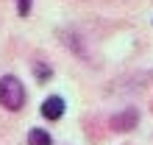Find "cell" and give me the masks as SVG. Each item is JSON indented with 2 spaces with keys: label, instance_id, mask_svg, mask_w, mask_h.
<instances>
[{
  "label": "cell",
  "instance_id": "obj_1",
  "mask_svg": "<svg viewBox=\"0 0 153 145\" xmlns=\"http://www.w3.org/2000/svg\"><path fill=\"white\" fill-rule=\"evenodd\" d=\"M0 103L6 109H11V112L25 106V87H22L20 78H14V75L0 78Z\"/></svg>",
  "mask_w": 153,
  "mask_h": 145
},
{
  "label": "cell",
  "instance_id": "obj_2",
  "mask_svg": "<svg viewBox=\"0 0 153 145\" xmlns=\"http://www.w3.org/2000/svg\"><path fill=\"white\" fill-rule=\"evenodd\" d=\"M42 117L45 120H61V114H64V98H59V95H50V98H45V103H42Z\"/></svg>",
  "mask_w": 153,
  "mask_h": 145
},
{
  "label": "cell",
  "instance_id": "obj_3",
  "mask_svg": "<svg viewBox=\"0 0 153 145\" xmlns=\"http://www.w3.org/2000/svg\"><path fill=\"white\" fill-rule=\"evenodd\" d=\"M50 134L45 131V129H31L28 131V145H50Z\"/></svg>",
  "mask_w": 153,
  "mask_h": 145
},
{
  "label": "cell",
  "instance_id": "obj_4",
  "mask_svg": "<svg viewBox=\"0 0 153 145\" xmlns=\"http://www.w3.org/2000/svg\"><path fill=\"white\" fill-rule=\"evenodd\" d=\"M17 11H20L22 17L31 14V0H17Z\"/></svg>",
  "mask_w": 153,
  "mask_h": 145
},
{
  "label": "cell",
  "instance_id": "obj_5",
  "mask_svg": "<svg viewBox=\"0 0 153 145\" xmlns=\"http://www.w3.org/2000/svg\"><path fill=\"white\" fill-rule=\"evenodd\" d=\"M33 70H36V78H39V81H48V78H50V67H42V64H36Z\"/></svg>",
  "mask_w": 153,
  "mask_h": 145
}]
</instances>
